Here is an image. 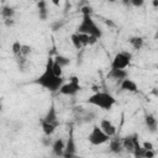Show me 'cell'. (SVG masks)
Masks as SVG:
<instances>
[{"instance_id": "obj_25", "label": "cell", "mask_w": 158, "mask_h": 158, "mask_svg": "<svg viewBox=\"0 0 158 158\" xmlns=\"http://www.w3.org/2000/svg\"><path fill=\"white\" fill-rule=\"evenodd\" d=\"M31 52H32V48H31V46H27V44H22L21 54H23L25 57H27L28 54H31Z\"/></svg>"}, {"instance_id": "obj_22", "label": "cell", "mask_w": 158, "mask_h": 158, "mask_svg": "<svg viewBox=\"0 0 158 158\" xmlns=\"http://www.w3.org/2000/svg\"><path fill=\"white\" fill-rule=\"evenodd\" d=\"M21 49H22V43H20V41H15V42L11 44V51H12L14 57L21 54Z\"/></svg>"}, {"instance_id": "obj_23", "label": "cell", "mask_w": 158, "mask_h": 158, "mask_svg": "<svg viewBox=\"0 0 158 158\" xmlns=\"http://www.w3.org/2000/svg\"><path fill=\"white\" fill-rule=\"evenodd\" d=\"M63 25H64V21H62V20H58V21H54V22H52V25H51V28H52V31H53V32H56V31L60 30V28L63 27Z\"/></svg>"}, {"instance_id": "obj_11", "label": "cell", "mask_w": 158, "mask_h": 158, "mask_svg": "<svg viewBox=\"0 0 158 158\" xmlns=\"http://www.w3.org/2000/svg\"><path fill=\"white\" fill-rule=\"evenodd\" d=\"M100 127H101L102 131H104L107 136H110V137H114V136L116 135V127H115V125H114L109 118H102V120L100 121Z\"/></svg>"}, {"instance_id": "obj_21", "label": "cell", "mask_w": 158, "mask_h": 158, "mask_svg": "<svg viewBox=\"0 0 158 158\" xmlns=\"http://www.w3.org/2000/svg\"><path fill=\"white\" fill-rule=\"evenodd\" d=\"M70 42L74 46V48H77V49H80L81 47H84L83 43H81V41H80V37H79V33L78 32H75V33H73L70 36Z\"/></svg>"}, {"instance_id": "obj_26", "label": "cell", "mask_w": 158, "mask_h": 158, "mask_svg": "<svg viewBox=\"0 0 158 158\" xmlns=\"http://www.w3.org/2000/svg\"><path fill=\"white\" fill-rule=\"evenodd\" d=\"M80 12H81L83 15H91V14H93V7L89 6V5H85V6H83V7L80 9Z\"/></svg>"}, {"instance_id": "obj_13", "label": "cell", "mask_w": 158, "mask_h": 158, "mask_svg": "<svg viewBox=\"0 0 158 158\" xmlns=\"http://www.w3.org/2000/svg\"><path fill=\"white\" fill-rule=\"evenodd\" d=\"M41 125H42V131L44 133V136H52L56 131V128L59 126V122H48L46 120H41Z\"/></svg>"}, {"instance_id": "obj_17", "label": "cell", "mask_w": 158, "mask_h": 158, "mask_svg": "<svg viewBox=\"0 0 158 158\" xmlns=\"http://www.w3.org/2000/svg\"><path fill=\"white\" fill-rule=\"evenodd\" d=\"M43 120H46V121H48V122H59V121H58V116H57V110H56L54 105H52V106L48 109V111H47L46 116L43 117Z\"/></svg>"}, {"instance_id": "obj_15", "label": "cell", "mask_w": 158, "mask_h": 158, "mask_svg": "<svg viewBox=\"0 0 158 158\" xmlns=\"http://www.w3.org/2000/svg\"><path fill=\"white\" fill-rule=\"evenodd\" d=\"M109 148H110V151L114 152V153H121L122 149H123L122 139H120V138H110Z\"/></svg>"}, {"instance_id": "obj_6", "label": "cell", "mask_w": 158, "mask_h": 158, "mask_svg": "<svg viewBox=\"0 0 158 158\" xmlns=\"http://www.w3.org/2000/svg\"><path fill=\"white\" fill-rule=\"evenodd\" d=\"M132 60V54L127 51H121L117 52L111 62V68H116V69H126Z\"/></svg>"}, {"instance_id": "obj_35", "label": "cell", "mask_w": 158, "mask_h": 158, "mask_svg": "<svg viewBox=\"0 0 158 158\" xmlns=\"http://www.w3.org/2000/svg\"><path fill=\"white\" fill-rule=\"evenodd\" d=\"M152 93H153L156 96H158V89H157V88H154V89L152 90Z\"/></svg>"}, {"instance_id": "obj_18", "label": "cell", "mask_w": 158, "mask_h": 158, "mask_svg": "<svg viewBox=\"0 0 158 158\" xmlns=\"http://www.w3.org/2000/svg\"><path fill=\"white\" fill-rule=\"evenodd\" d=\"M128 43L133 47L135 51H139V49L143 47L144 41H143V38L139 37V36H133V37H131V38L128 40Z\"/></svg>"}, {"instance_id": "obj_30", "label": "cell", "mask_w": 158, "mask_h": 158, "mask_svg": "<svg viewBox=\"0 0 158 158\" xmlns=\"http://www.w3.org/2000/svg\"><path fill=\"white\" fill-rule=\"evenodd\" d=\"M152 157H154V152H153V149H146L144 158H152Z\"/></svg>"}, {"instance_id": "obj_4", "label": "cell", "mask_w": 158, "mask_h": 158, "mask_svg": "<svg viewBox=\"0 0 158 158\" xmlns=\"http://www.w3.org/2000/svg\"><path fill=\"white\" fill-rule=\"evenodd\" d=\"M88 141L93 146H101V144H104V143H106V142L110 141V136H107L102 131V128L100 126H96L95 125L91 128L90 133L88 135Z\"/></svg>"}, {"instance_id": "obj_10", "label": "cell", "mask_w": 158, "mask_h": 158, "mask_svg": "<svg viewBox=\"0 0 158 158\" xmlns=\"http://www.w3.org/2000/svg\"><path fill=\"white\" fill-rule=\"evenodd\" d=\"M52 152L54 156L57 157H62L64 154V149H65V142L63 138H57L53 141L52 143Z\"/></svg>"}, {"instance_id": "obj_2", "label": "cell", "mask_w": 158, "mask_h": 158, "mask_svg": "<svg viewBox=\"0 0 158 158\" xmlns=\"http://www.w3.org/2000/svg\"><path fill=\"white\" fill-rule=\"evenodd\" d=\"M86 102L89 105H93V106H96L101 110H111L112 106L116 104V99L109 94V93H105V91H96L94 93L93 95H90L86 100Z\"/></svg>"}, {"instance_id": "obj_7", "label": "cell", "mask_w": 158, "mask_h": 158, "mask_svg": "<svg viewBox=\"0 0 158 158\" xmlns=\"http://www.w3.org/2000/svg\"><path fill=\"white\" fill-rule=\"evenodd\" d=\"M122 146H123V149H126L130 153H133V151L136 148L142 147V144L138 141V136L137 135H130V136L123 137L122 138Z\"/></svg>"}, {"instance_id": "obj_28", "label": "cell", "mask_w": 158, "mask_h": 158, "mask_svg": "<svg viewBox=\"0 0 158 158\" xmlns=\"http://www.w3.org/2000/svg\"><path fill=\"white\" fill-rule=\"evenodd\" d=\"M42 143H43L46 147H51V146H52V143H53V141H52L51 136H46L44 138H42Z\"/></svg>"}, {"instance_id": "obj_34", "label": "cell", "mask_w": 158, "mask_h": 158, "mask_svg": "<svg viewBox=\"0 0 158 158\" xmlns=\"http://www.w3.org/2000/svg\"><path fill=\"white\" fill-rule=\"evenodd\" d=\"M59 2H60V0H52V4H53V5H56V6H58V5H59Z\"/></svg>"}, {"instance_id": "obj_29", "label": "cell", "mask_w": 158, "mask_h": 158, "mask_svg": "<svg viewBox=\"0 0 158 158\" xmlns=\"http://www.w3.org/2000/svg\"><path fill=\"white\" fill-rule=\"evenodd\" d=\"M142 147H143L144 149H153V148H154L153 143H152V142H148V141H144V142L142 143Z\"/></svg>"}, {"instance_id": "obj_37", "label": "cell", "mask_w": 158, "mask_h": 158, "mask_svg": "<svg viewBox=\"0 0 158 158\" xmlns=\"http://www.w3.org/2000/svg\"><path fill=\"white\" fill-rule=\"evenodd\" d=\"M109 1H111V2H114V1H116V0H109Z\"/></svg>"}, {"instance_id": "obj_27", "label": "cell", "mask_w": 158, "mask_h": 158, "mask_svg": "<svg viewBox=\"0 0 158 158\" xmlns=\"http://www.w3.org/2000/svg\"><path fill=\"white\" fill-rule=\"evenodd\" d=\"M144 5V0H131V6L133 7H142Z\"/></svg>"}, {"instance_id": "obj_36", "label": "cell", "mask_w": 158, "mask_h": 158, "mask_svg": "<svg viewBox=\"0 0 158 158\" xmlns=\"http://www.w3.org/2000/svg\"><path fill=\"white\" fill-rule=\"evenodd\" d=\"M156 38H158V30H157V35H156Z\"/></svg>"}, {"instance_id": "obj_24", "label": "cell", "mask_w": 158, "mask_h": 158, "mask_svg": "<svg viewBox=\"0 0 158 158\" xmlns=\"http://www.w3.org/2000/svg\"><path fill=\"white\" fill-rule=\"evenodd\" d=\"M62 69H63V68H62L58 63H56V62H54V58H53V70H54V73H56L58 77H63V75H62V74H63V70H62Z\"/></svg>"}, {"instance_id": "obj_8", "label": "cell", "mask_w": 158, "mask_h": 158, "mask_svg": "<svg viewBox=\"0 0 158 158\" xmlns=\"http://www.w3.org/2000/svg\"><path fill=\"white\" fill-rule=\"evenodd\" d=\"M75 156H77V144H75V141L73 137V131H70L69 137L65 142V149H64L63 157L70 158V157H75Z\"/></svg>"}, {"instance_id": "obj_31", "label": "cell", "mask_w": 158, "mask_h": 158, "mask_svg": "<svg viewBox=\"0 0 158 158\" xmlns=\"http://www.w3.org/2000/svg\"><path fill=\"white\" fill-rule=\"evenodd\" d=\"M4 23L9 27V26H12L15 22H14V19H4Z\"/></svg>"}, {"instance_id": "obj_12", "label": "cell", "mask_w": 158, "mask_h": 158, "mask_svg": "<svg viewBox=\"0 0 158 158\" xmlns=\"http://www.w3.org/2000/svg\"><path fill=\"white\" fill-rule=\"evenodd\" d=\"M128 77V73L126 69H116V68H111L110 72L107 73V78H111L114 80H118L121 81L122 79L127 78Z\"/></svg>"}, {"instance_id": "obj_20", "label": "cell", "mask_w": 158, "mask_h": 158, "mask_svg": "<svg viewBox=\"0 0 158 158\" xmlns=\"http://www.w3.org/2000/svg\"><path fill=\"white\" fill-rule=\"evenodd\" d=\"M54 62L58 63L62 68H64V67H67V65L70 64V59L68 57H65V56H62V54H57L54 57Z\"/></svg>"}, {"instance_id": "obj_9", "label": "cell", "mask_w": 158, "mask_h": 158, "mask_svg": "<svg viewBox=\"0 0 158 158\" xmlns=\"http://www.w3.org/2000/svg\"><path fill=\"white\" fill-rule=\"evenodd\" d=\"M120 88L121 90L123 91H128V93H137L138 91V86H137V83L132 79H130L128 77L122 79L120 81Z\"/></svg>"}, {"instance_id": "obj_14", "label": "cell", "mask_w": 158, "mask_h": 158, "mask_svg": "<svg viewBox=\"0 0 158 158\" xmlns=\"http://www.w3.org/2000/svg\"><path fill=\"white\" fill-rule=\"evenodd\" d=\"M144 123H146V127L148 128V131L149 132H156L157 131V128H158V121H157V118L153 116V115H151V114H147L146 116H144Z\"/></svg>"}, {"instance_id": "obj_38", "label": "cell", "mask_w": 158, "mask_h": 158, "mask_svg": "<svg viewBox=\"0 0 158 158\" xmlns=\"http://www.w3.org/2000/svg\"><path fill=\"white\" fill-rule=\"evenodd\" d=\"M157 68H158V65H157Z\"/></svg>"}, {"instance_id": "obj_1", "label": "cell", "mask_w": 158, "mask_h": 158, "mask_svg": "<svg viewBox=\"0 0 158 158\" xmlns=\"http://www.w3.org/2000/svg\"><path fill=\"white\" fill-rule=\"evenodd\" d=\"M35 83L38 84L40 86L47 89L51 93L59 91V89L64 84V78L63 77H58L54 73V70H53V58L52 57H49L47 59V63H46L43 73L35 80Z\"/></svg>"}, {"instance_id": "obj_3", "label": "cell", "mask_w": 158, "mask_h": 158, "mask_svg": "<svg viewBox=\"0 0 158 158\" xmlns=\"http://www.w3.org/2000/svg\"><path fill=\"white\" fill-rule=\"evenodd\" d=\"M77 32L94 36L98 40H100L102 37V30L96 25V22L91 17V15H83L81 21L77 27Z\"/></svg>"}, {"instance_id": "obj_16", "label": "cell", "mask_w": 158, "mask_h": 158, "mask_svg": "<svg viewBox=\"0 0 158 158\" xmlns=\"http://www.w3.org/2000/svg\"><path fill=\"white\" fill-rule=\"evenodd\" d=\"M38 17L41 21H46L48 19V10H47V4L44 0H40L38 4Z\"/></svg>"}, {"instance_id": "obj_19", "label": "cell", "mask_w": 158, "mask_h": 158, "mask_svg": "<svg viewBox=\"0 0 158 158\" xmlns=\"http://www.w3.org/2000/svg\"><path fill=\"white\" fill-rule=\"evenodd\" d=\"M0 12H1L2 19H14L16 11H15V9L11 7V6H2Z\"/></svg>"}, {"instance_id": "obj_5", "label": "cell", "mask_w": 158, "mask_h": 158, "mask_svg": "<svg viewBox=\"0 0 158 158\" xmlns=\"http://www.w3.org/2000/svg\"><path fill=\"white\" fill-rule=\"evenodd\" d=\"M80 90H81V85H80L79 78L75 77V75H73V77L69 78V81L68 83H64L62 85V88L59 89V94L65 95V96H74Z\"/></svg>"}, {"instance_id": "obj_32", "label": "cell", "mask_w": 158, "mask_h": 158, "mask_svg": "<svg viewBox=\"0 0 158 158\" xmlns=\"http://www.w3.org/2000/svg\"><path fill=\"white\" fill-rule=\"evenodd\" d=\"M122 4L125 6H131V0H122Z\"/></svg>"}, {"instance_id": "obj_33", "label": "cell", "mask_w": 158, "mask_h": 158, "mask_svg": "<svg viewBox=\"0 0 158 158\" xmlns=\"http://www.w3.org/2000/svg\"><path fill=\"white\" fill-rule=\"evenodd\" d=\"M152 5H153V7L158 9V0H152Z\"/></svg>"}]
</instances>
